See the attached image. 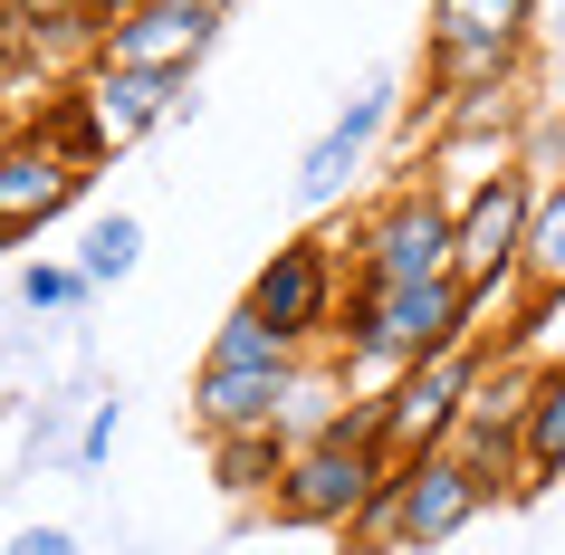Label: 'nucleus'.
Wrapping results in <instances>:
<instances>
[{
	"label": "nucleus",
	"instance_id": "4468645a",
	"mask_svg": "<svg viewBox=\"0 0 565 555\" xmlns=\"http://www.w3.org/2000/svg\"><path fill=\"white\" fill-rule=\"evenodd\" d=\"M565 469V354L546 374H527V489H546Z\"/></svg>",
	"mask_w": 565,
	"mask_h": 555
},
{
	"label": "nucleus",
	"instance_id": "f8f14e48",
	"mask_svg": "<svg viewBox=\"0 0 565 555\" xmlns=\"http://www.w3.org/2000/svg\"><path fill=\"white\" fill-rule=\"evenodd\" d=\"M87 96H96V116H106V145H135L153 125L192 116V87L182 77H145V67H87Z\"/></svg>",
	"mask_w": 565,
	"mask_h": 555
},
{
	"label": "nucleus",
	"instance_id": "aec40b11",
	"mask_svg": "<svg viewBox=\"0 0 565 555\" xmlns=\"http://www.w3.org/2000/svg\"><path fill=\"white\" fill-rule=\"evenodd\" d=\"M96 0H0V30H87Z\"/></svg>",
	"mask_w": 565,
	"mask_h": 555
},
{
	"label": "nucleus",
	"instance_id": "6ab92c4d",
	"mask_svg": "<svg viewBox=\"0 0 565 555\" xmlns=\"http://www.w3.org/2000/svg\"><path fill=\"white\" fill-rule=\"evenodd\" d=\"M77 297H87V268H58V259L20 268V307H30V317H67Z\"/></svg>",
	"mask_w": 565,
	"mask_h": 555
},
{
	"label": "nucleus",
	"instance_id": "f257e3e1",
	"mask_svg": "<svg viewBox=\"0 0 565 555\" xmlns=\"http://www.w3.org/2000/svg\"><path fill=\"white\" fill-rule=\"evenodd\" d=\"M470 325H479V297L460 288V278H355L345 288V364L355 374H413V364H431V354L450 345H470Z\"/></svg>",
	"mask_w": 565,
	"mask_h": 555
},
{
	"label": "nucleus",
	"instance_id": "dca6fc26",
	"mask_svg": "<svg viewBox=\"0 0 565 555\" xmlns=\"http://www.w3.org/2000/svg\"><path fill=\"white\" fill-rule=\"evenodd\" d=\"M527 297H565V173L536 182V221H527Z\"/></svg>",
	"mask_w": 565,
	"mask_h": 555
},
{
	"label": "nucleus",
	"instance_id": "39448f33",
	"mask_svg": "<svg viewBox=\"0 0 565 555\" xmlns=\"http://www.w3.org/2000/svg\"><path fill=\"white\" fill-rule=\"evenodd\" d=\"M221 20L211 10H153V0H96L87 10V67H145V77H182L211 58Z\"/></svg>",
	"mask_w": 565,
	"mask_h": 555
},
{
	"label": "nucleus",
	"instance_id": "7ed1b4c3",
	"mask_svg": "<svg viewBox=\"0 0 565 555\" xmlns=\"http://www.w3.org/2000/svg\"><path fill=\"white\" fill-rule=\"evenodd\" d=\"M288 393H298V345H278L249 307H231L221 335H211V354H202V383H192L202 431L211 440H221V431H278Z\"/></svg>",
	"mask_w": 565,
	"mask_h": 555
},
{
	"label": "nucleus",
	"instance_id": "423d86ee",
	"mask_svg": "<svg viewBox=\"0 0 565 555\" xmlns=\"http://www.w3.org/2000/svg\"><path fill=\"white\" fill-rule=\"evenodd\" d=\"M479 374H489V345H450V354H431V364H413V374H393L384 393H374V431H384L393 460L441 450V440L460 431V412H470Z\"/></svg>",
	"mask_w": 565,
	"mask_h": 555
},
{
	"label": "nucleus",
	"instance_id": "2eb2a0df",
	"mask_svg": "<svg viewBox=\"0 0 565 555\" xmlns=\"http://www.w3.org/2000/svg\"><path fill=\"white\" fill-rule=\"evenodd\" d=\"M30 135H39L49 153H67V163H87V173L116 153V145H106V116H96V96H87V87H58V96H49V116H39Z\"/></svg>",
	"mask_w": 565,
	"mask_h": 555
},
{
	"label": "nucleus",
	"instance_id": "9d476101",
	"mask_svg": "<svg viewBox=\"0 0 565 555\" xmlns=\"http://www.w3.org/2000/svg\"><path fill=\"white\" fill-rule=\"evenodd\" d=\"M77 202H87V163L49 153L39 135H0V249L49 231V221L77 211Z\"/></svg>",
	"mask_w": 565,
	"mask_h": 555
},
{
	"label": "nucleus",
	"instance_id": "9b49d317",
	"mask_svg": "<svg viewBox=\"0 0 565 555\" xmlns=\"http://www.w3.org/2000/svg\"><path fill=\"white\" fill-rule=\"evenodd\" d=\"M393 125V77H364L355 96H345V116L307 145V163H298V202L307 211H335L345 202V182H355V163H364V145Z\"/></svg>",
	"mask_w": 565,
	"mask_h": 555
},
{
	"label": "nucleus",
	"instance_id": "412c9836",
	"mask_svg": "<svg viewBox=\"0 0 565 555\" xmlns=\"http://www.w3.org/2000/svg\"><path fill=\"white\" fill-rule=\"evenodd\" d=\"M546 325H556V335H565V297H527V325H508L499 345H536Z\"/></svg>",
	"mask_w": 565,
	"mask_h": 555
},
{
	"label": "nucleus",
	"instance_id": "4be33fe9",
	"mask_svg": "<svg viewBox=\"0 0 565 555\" xmlns=\"http://www.w3.org/2000/svg\"><path fill=\"white\" fill-rule=\"evenodd\" d=\"M10 555H77V536H67V526H20Z\"/></svg>",
	"mask_w": 565,
	"mask_h": 555
},
{
	"label": "nucleus",
	"instance_id": "ddd939ff",
	"mask_svg": "<svg viewBox=\"0 0 565 555\" xmlns=\"http://www.w3.org/2000/svg\"><path fill=\"white\" fill-rule=\"evenodd\" d=\"M546 0H431V49H527Z\"/></svg>",
	"mask_w": 565,
	"mask_h": 555
},
{
	"label": "nucleus",
	"instance_id": "393cba45",
	"mask_svg": "<svg viewBox=\"0 0 565 555\" xmlns=\"http://www.w3.org/2000/svg\"><path fill=\"white\" fill-rule=\"evenodd\" d=\"M546 30H556V39H565V0H556V10H546Z\"/></svg>",
	"mask_w": 565,
	"mask_h": 555
},
{
	"label": "nucleus",
	"instance_id": "6e6552de",
	"mask_svg": "<svg viewBox=\"0 0 565 555\" xmlns=\"http://www.w3.org/2000/svg\"><path fill=\"white\" fill-rule=\"evenodd\" d=\"M335 297H345V259H335V239L307 231V239H288V249H268V268L249 278V297H239V307H249L278 345H317V335H335V325H345V307H335Z\"/></svg>",
	"mask_w": 565,
	"mask_h": 555
},
{
	"label": "nucleus",
	"instance_id": "20e7f679",
	"mask_svg": "<svg viewBox=\"0 0 565 555\" xmlns=\"http://www.w3.org/2000/svg\"><path fill=\"white\" fill-rule=\"evenodd\" d=\"M479 508H489V479H479L460 450H422V460H393L384 498L364 508L355 536L374 555H413V546H450Z\"/></svg>",
	"mask_w": 565,
	"mask_h": 555
},
{
	"label": "nucleus",
	"instance_id": "0eeeda50",
	"mask_svg": "<svg viewBox=\"0 0 565 555\" xmlns=\"http://www.w3.org/2000/svg\"><path fill=\"white\" fill-rule=\"evenodd\" d=\"M527 221H536V173L527 163H499V173L470 182V202H460V249H450V268H460V288L489 307V297L527 268Z\"/></svg>",
	"mask_w": 565,
	"mask_h": 555
},
{
	"label": "nucleus",
	"instance_id": "b1692460",
	"mask_svg": "<svg viewBox=\"0 0 565 555\" xmlns=\"http://www.w3.org/2000/svg\"><path fill=\"white\" fill-rule=\"evenodd\" d=\"M153 10H211V20H221V10H231V0H153Z\"/></svg>",
	"mask_w": 565,
	"mask_h": 555
},
{
	"label": "nucleus",
	"instance_id": "f03ea898",
	"mask_svg": "<svg viewBox=\"0 0 565 555\" xmlns=\"http://www.w3.org/2000/svg\"><path fill=\"white\" fill-rule=\"evenodd\" d=\"M384 479H393V450H384V431H374V403H355V412L317 421V431L288 450L268 508L288 526H364V508L384 498Z\"/></svg>",
	"mask_w": 565,
	"mask_h": 555
},
{
	"label": "nucleus",
	"instance_id": "f3484780",
	"mask_svg": "<svg viewBox=\"0 0 565 555\" xmlns=\"http://www.w3.org/2000/svg\"><path fill=\"white\" fill-rule=\"evenodd\" d=\"M211 469H221V489H231V498H259V489H278L288 440H278V431H221V440H211Z\"/></svg>",
	"mask_w": 565,
	"mask_h": 555
},
{
	"label": "nucleus",
	"instance_id": "a211bd4d",
	"mask_svg": "<svg viewBox=\"0 0 565 555\" xmlns=\"http://www.w3.org/2000/svg\"><path fill=\"white\" fill-rule=\"evenodd\" d=\"M135 259H145V221H125V211H116V221H96V231H87V249H77L87 288H116V278H125Z\"/></svg>",
	"mask_w": 565,
	"mask_h": 555
},
{
	"label": "nucleus",
	"instance_id": "1a4fd4ad",
	"mask_svg": "<svg viewBox=\"0 0 565 555\" xmlns=\"http://www.w3.org/2000/svg\"><path fill=\"white\" fill-rule=\"evenodd\" d=\"M450 249H460V211L431 192V182H403L393 202L364 211V231H355V278H460L450 268Z\"/></svg>",
	"mask_w": 565,
	"mask_h": 555
},
{
	"label": "nucleus",
	"instance_id": "5701e85b",
	"mask_svg": "<svg viewBox=\"0 0 565 555\" xmlns=\"http://www.w3.org/2000/svg\"><path fill=\"white\" fill-rule=\"evenodd\" d=\"M106 440H116V403H96V421H87V440H77V460H106Z\"/></svg>",
	"mask_w": 565,
	"mask_h": 555
}]
</instances>
